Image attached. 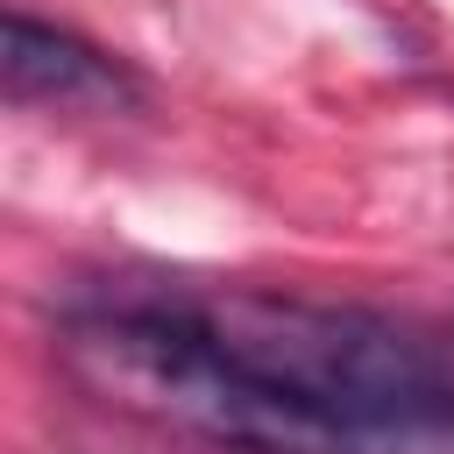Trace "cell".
Instances as JSON below:
<instances>
[{"label":"cell","mask_w":454,"mask_h":454,"mask_svg":"<svg viewBox=\"0 0 454 454\" xmlns=\"http://www.w3.org/2000/svg\"><path fill=\"white\" fill-rule=\"evenodd\" d=\"M64 355L227 454H454V362L376 305L114 277L64 305Z\"/></svg>","instance_id":"6da1fadb"},{"label":"cell","mask_w":454,"mask_h":454,"mask_svg":"<svg viewBox=\"0 0 454 454\" xmlns=\"http://www.w3.org/2000/svg\"><path fill=\"white\" fill-rule=\"evenodd\" d=\"M0 71H7V99L14 106H64V114H114V106H135L142 85L121 57H106L99 43L71 35V28H50V21H28V14H7V50H0Z\"/></svg>","instance_id":"7a4b0ae2"}]
</instances>
